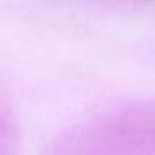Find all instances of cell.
<instances>
[{
    "label": "cell",
    "mask_w": 155,
    "mask_h": 155,
    "mask_svg": "<svg viewBox=\"0 0 155 155\" xmlns=\"http://www.w3.org/2000/svg\"><path fill=\"white\" fill-rule=\"evenodd\" d=\"M15 128L11 119L0 110V155H15Z\"/></svg>",
    "instance_id": "1"
}]
</instances>
